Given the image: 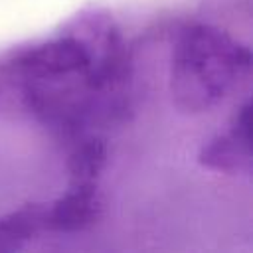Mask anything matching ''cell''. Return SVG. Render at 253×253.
<instances>
[{
  "label": "cell",
  "mask_w": 253,
  "mask_h": 253,
  "mask_svg": "<svg viewBox=\"0 0 253 253\" xmlns=\"http://www.w3.org/2000/svg\"><path fill=\"white\" fill-rule=\"evenodd\" d=\"M103 215L97 184H71L51 204H43V223L49 231L77 233L93 227Z\"/></svg>",
  "instance_id": "4"
},
{
  "label": "cell",
  "mask_w": 253,
  "mask_h": 253,
  "mask_svg": "<svg viewBox=\"0 0 253 253\" xmlns=\"http://www.w3.org/2000/svg\"><path fill=\"white\" fill-rule=\"evenodd\" d=\"M42 229H45L43 204H28L0 217V251L20 249Z\"/></svg>",
  "instance_id": "6"
},
{
  "label": "cell",
  "mask_w": 253,
  "mask_h": 253,
  "mask_svg": "<svg viewBox=\"0 0 253 253\" xmlns=\"http://www.w3.org/2000/svg\"><path fill=\"white\" fill-rule=\"evenodd\" d=\"M251 51L211 24L180 28L170 55L168 89L184 115H204L221 105L247 77Z\"/></svg>",
  "instance_id": "2"
},
{
  "label": "cell",
  "mask_w": 253,
  "mask_h": 253,
  "mask_svg": "<svg viewBox=\"0 0 253 253\" xmlns=\"http://www.w3.org/2000/svg\"><path fill=\"white\" fill-rule=\"evenodd\" d=\"M198 162L219 174H249L251 172V103L245 101L231 117L229 128L219 132L198 154Z\"/></svg>",
  "instance_id": "3"
},
{
  "label": "cell",
  "mask_w": 253,
  "mask_h": 253,
  "mask_svg": "<svg viewBox=\"0 0 253 253\" xmlns=\"http://www.w3.org/2000/svg\"><path fill=\"white\" fill-rule=\"evenodd\" d=\"M0 75L40 123L67 138L119 121L128 109V51L105 14L83 16L71 32L16 49Z\"/></svg>",
  "instance_id": "1"
},
{
  "label": "cell",
  "mask_w": 253,
  "mask_h": 253,
  "mask_svg": "<svg viewBox=\"0 0 253 253\" xmlns=\"http://www.w3.org/2000/svg\"><path fill=\"white\" fill-rule=\"evenodd\" d=\"M107 162V144L97 134H81L73 138L67 160L71 184H97Z\"/></svg>",
  "instance_id": "5"
}]
</instances>
